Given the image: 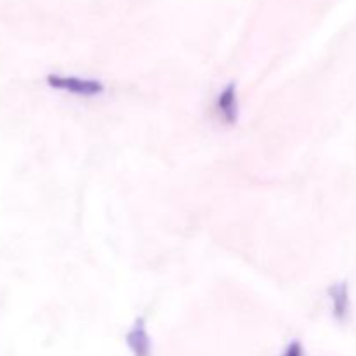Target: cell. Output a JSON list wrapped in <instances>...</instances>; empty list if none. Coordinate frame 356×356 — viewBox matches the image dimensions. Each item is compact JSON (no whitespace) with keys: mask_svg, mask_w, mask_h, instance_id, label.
Wrapping results in <instances>:
<instances>
[{"mask_svg":"<svg viewBox=\"0 0 356 356\" xmlns=\"http://www.w3.org/2000/svg\"><path fill=\"white\" fill-rule=\"evenodd\" d=\"M47 86L51 89L59 90V92L72 94L76 97H96L104 94L106 86L104 82L97 79H83V76L76 75H58V73H51L45 79Z\"/></svg>","mask_w":356,"mask_h":356,"instance_id":"1","label":"cell"},{"mask_svg":"<svg viewBox=\"0 0 356 356\" xmlns=\"http://www.w3.org/2000/svg\"><path fill=\"white\" fill-rule=\"evenodd\" d=\"M216 113L219 120L228 127H235L240 120V103H238V86L235 82L226 83L225 89L216 97Z\"/></svg>","mask_w":356,"mask_h":356,"instance_id":"2","label":"cell"},{"mask_svg":"<svg viewBox=\"0 0 356 356\" xmlns=\"http://www.w3.org/2000/svg\"><path fill=\"white\" fill-rule=\"evenodd\" d=\"M282 356H306L305 346H302V343L299 339L291 341V343L287 344V348H285L284 355Z\"/></svg>","mask_w":356,"mask_h":356,"instance_id":"5","label":"cell"},{"mask_svg":"<svg viewBox=\"0 0 356 356\" xmlns=\"http://www.w3.org/2000/svg\"><path fill=\"white\" fill-rule=\"evenodd\" d=\"M125 344H127L132 356H152V337H149L146 320L143 316L134 320L127 336H125Z\"/></svg>","mask_w":356,"mask_h":356,"instance_id":"3","label":"cell"},{"mask_svg":"<svg viewBox=\"0 0 356 356\" xmlns=\"http://www.w3.org/2000/svg\"><path fill=\"white\" fill-rule=\"evenodd\" d=\"M329 298L332 302V316L337 322H346L351 315L350 284L346 280L337 282L329 287Z\"/></svg>","mask_w":356,"mask_h":356,"instance_id":"4","label":"cell"}]
</instances>
